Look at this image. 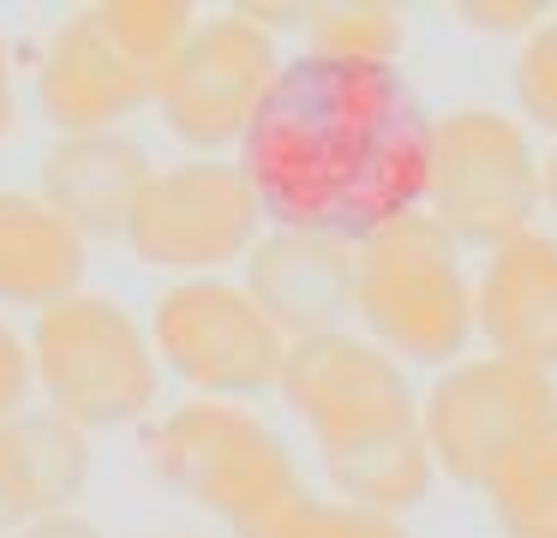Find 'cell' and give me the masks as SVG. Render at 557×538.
Returning a JSON list of instances; mask_svg holds the SVG:
<instances>
[{
    "label": "cell",
    "mask_w": 557,
    "mask_h": 538,
    "mask_svg": "<svg viewBox=\"0 0 557 538\" xmlns=\"http://www.w3.org/2000/svg\"><path fill=\"white\" fill-rule=\"evenodd\" d=\"M234 150L264 227L366 239L425 210L432 114L396 66L294 54Z\"/></svg>",
    "instance_id": "obj_1"
},
{
    "label": "cell",
    "mask_w": 557,
    "mask_h": 538,
    "mask_svg": "<svg viewBox=\"0 0 557 538\" xmlns=\"http://www.w3.org/2000/svg\"><path fill=\"white\" fill-rule=\"evenodd\" d=\"M354 317L396 365H456L473 341V275L425 215L354 239Z\"/></svg>",
    "instance_id": "obj_2"
},
{
    "label": "cell",
    "mask_w": 557,
    "mask_h": 538,
    "mask_svg": "<svg viewBox=\"0 0 557 538\" xmlns=\"http://www.w3.org/2000/svg\"><path fill=\"white\" fill-rule=\"evenodd\" d=\"M145 461L169 490L193 497L205 514L234 526V538L258 533L282 502L300 497V466L282 430L246 401H181L145 430Z\"/></svg>",
    "instance_id": "obj_3"
},
{
    "label": "cell",
    "mask_w": 557,
    "mask_h": 538,
    "mask_svg": "<svg viewBox=\"0 0 557 538\" xmlns=\"http://www.w3.org/2000/svg\"><path fill=\"white\" fill-rule=\"evenodd\" d=\"M30 371L49 401V413L73 418L78 430H121L150 418L162 395V365L150 329L109 293H78L54 299L30 323Z\"/></svg>",
    "instance_id": "obj_4"
},
{
    "label": "cell",
    "mask_w": 557,
    "mask_h": 538,
    "mask_svg": "<svg viewBox=\"0 0 557 538\" xmlns=\"http://www.w3.org/2000/svg\"><path fill=\"white\" fill-rule=\"evenodd\" d=\"M540 150L516 114L480 102L432 114L425 222H437L461 251H492L540 227Z\"/></svg>",
    "instance_id": "obj_5"
},
{
    "label": "cell",
    "mask_w": 557,
    "mask_h": 538,
    "mask_svg": "<svg viewBox=\"0 0 557 538\" xmlns=\"http://www.w3.org/2000/svg\"><path fill=\"white\" fill-rule=\"evenodd\" d=\"M557 430V377L516 359H456L420 395V437L449 485L480 490L521 442Z\"/></svg>",
    "instance_id": "obj_6"
},
{
    "label": "cell",
    "mask_w": 557,
    "mask_h": 538,
    "mask_svg": "<svg viewBox=\"0 0 557 538\" xmlns=\"http://www.w3.org/2000/svg\"><path fill=\"white\" fill-rule=\"evenodd\" d=\"M150 347L169 377H181L198 401H246L276 395L282 377V329L252 305L240 281L198 275V281L162 287L150 305Z\"/></svg>",
    "instance_id": "obj_7"
},
{
    "label": "cell",
    "mask_w": 557,
    "mask_h": 538,
    "mask_svg": "<svg viewBox=\"0 0 557 538\" xmlns=\"http://www.w3.org/2000/svg\"><path fill=\"white\" fill-rule=\"evenodd\" d=\"M276 72H282L276 30H264L246 7L205 12L198 30L181 42V54L162 66L150 108H157L174 143H186L193 155H222L246 138Z\"/></svg>",
    "instance_id": "obj_8"
},
{
    "label": "cell",
    "mask_w": 557,
    "mask_h": 538,
    "mask_svg": "<svg viewBox=\"0 0 557 538\" xmlns=\"http://www.w3.org/2000/svg\"><path fill=\"white\" fill-rule=\"evenodd\" d=\"M258 234H264V210L240 167L228 155H186L150 174L121 239L138 263L174 281H198V275H222L228 263H246Z\"/></svg>",
    "instance_id": "obj_9"
},
{
    "label": "cell",
    "mask_w": 557,
    "mask_h": 538,
    "mask_svg": "<svg viewBox=\"0 0 557 538\" xmlns=\"http://www.w3.org/2000/svg\"><path fill=\"white\" fill-rule=\"evenodd\" d=\"M276 395H282V406L312 430L318 449L360 442V437H372V430H396V425H413V418H420V395H413L408 371H401L384 347H372L354 329L288 341Z\"/></svg>",
    "instance_id": "obj_10"
},
{
    "label": "cell",
    "mask_w": 557,
    "mask_h": 538,
    "mask_svg": "<svg viewBox=\"0 0 557 538\" xmlns=\"http://www.w3.org/2000/svg\"><path fill=\"white\" fill-rule=\"evenodd\" d=\"M157 78L121 60L102 30L85 18V7L66 12L37 54V108L54 126V138H85V132H126V120L145 114Z\"/></svg>",
    "instance_id": "obj_11"
},
{
    "label": "cell",
    "mask_w": 557,
    "mask_h": 538,
    "mask_svg": "<svg viewBox=\"0 0 557 538\" xmlns=\"http://www.w3.org/2000/svg\"><path fill=\"white\" fill-rule=\"evenodd\" d=\"M246 293L282 329V341L342 329L354 311V239L312 227H264L246 251Z\"/></svg>",
    "instance_id": "obj_12"
},
{
    "label": "cell",
    "mask_w": 557,
    "mask_h": 538,
    "mask_svg": "<svg viewBox=\"0 0 557 538\" xmlns=\"http://www.w3.org/2000/svg\"><path fill=\"white\" fill-rule=\"evenodd\" d=\"M473 335L485 353L528 371H557V234L528 227L485 251L473 275Z\"/></svg>",
    "instance_id": "obj_13"
},
{
    "label": "cell",
    "mask_w": 557,
    "mask_h": 538,
    "mask_svg": "<svg viewBox=\"0 0 557 538\" xmlns=\"http://www.w3.org/2000/svg\"><path fill=\"white\" fill-rule=\"evenodd\" d=\"M150 174H157V162H150V150L133 132H85V138L49 143L42 174H37V198L54 215H66L85 239H121Z\"/></svg>",
    "instance_id": "obj_14"
},
{
    "label": "cell",
    "mask_w": 557,
    "mask_h": 538,
    "mask_svg": "<svg viewBox=\"0 0 557 538\" xmlns=\"http://www.w3.org/2000/svg\"><path fill=\"white\" fill-rule=\"evenodd\" d=\"M90 478V430L49 406H25L0 425V538H13L37 514H61Z\"/></svg>",
    "instance_id": "obj_15"
},
{
    "label": "cell",
    "mask_w": 557,
    "mask_h": 538,
    "mask_svg": "<svg viewBox=\"0 0 557 538\" xmlns=\"http://www.w3.org/2000/svg\"><path fill=\"white\" fill-rule=\"evenodd\" d=\"M90 239L37 191H0V305L49 311L85 287Z\"/></svg>",
    "instance_id": "obj_16"
},
{
    "label": "cell",
    "mask_w": 557,
    "mask_h": 538,
    "mask_svg": "<svg viewBox=\"0 0 557 538\" xmlns=\"http://www.w3.org/2000/svg\"><path fill=\"white\" fill-rule=\"evenodd\" d=\"M318 454H324V478L336 485L342 502L372 509V514H396V521L408 509H420L437 485L420 418L396 425V430H372L360 442H336V449H318Z\"/></svg>",
    "instance_id": "obj_17"
},
{
    "label": "cell",
    "mask_w": 557,
    "mask_h": 538,
    "mask_svg": "<svg viewBox=\"0 0 557 538\" xmlns=\"http://www.w3.org/2000/svg\"><path fill=\"white\" fill-rule=\"evenodd\" d=\"M300 54L342 60V66H396L408 18L384 0H318V7H300Z\"/></svg>",
    "instance_id": "obj_18"
},
{
    "label": "cell",
    "mask_w": 557,
    "mask_h": 538,
    "mask_svg": "<svg viewBox=\"0 0 557 538\" xmlns=\"http://www.w3.org/2000/svg\"><path fill=\"white\" fill-rule=\"evenodd\" d=\"M480 490L504 538H557V430L521 442Z\"/></svg>",
    "instance_id": "obj_19"
},
{
    "label": "cell",
    "mask_w": 557,
    "mask_h": 538,
    "mask_svg": "<svg viewBox=\"0 0 557 538\" xmlns=\"http://www.w3.org/2000/svg\"><path fill=\"white\" fill-rule=\"evenodd\" d=\"M85 18L121 60H133L145 78H162V66L181 54V42L198 30L205 12L193 0H97V7H85Z\"/></svg>",
    "instance_id": "obj_20"
},
{
    "label": "cell",
    "mask_w": 557,
    "mask_h": 538,
    "mask_svg": "<svg viewBox=\"0 0 557 538\" xmlns=\"http://www.w3.org/2000/svg\"><path fill=\"white\" fill-rule=\"evenodd\" d=\"M246 538H408V526L396 514H372V509H354L342 497H312L300 490L294 502H282L258 533Z\"/></svg>",
    "instance_id": "obj_21"
},
{
    "label": "cell",
    "mask_w": 557,
    "mask_h": 538,
    "mask_svg": "<svg viewBox=\"0 0 557 538\" xmlns=\"http://www.w3.org/2000/svg\"><path fill=\"white\" fill-rule=\"evenodd\" d=\"M516 108H521V126H540L557 138V12H545L528 36H521V54H516Z\"/></svg>",
    "instance_id": "obj_22"
},
{
    "label": "cell",
    "mask_w": 557,
    "mask_h": 538,
    "mask_svg": "<svg viewBox=\"0 0 557 538\" xmlns=\"http://www.w3.org/2000/svg\"><path fill=\"white\" fill-rule=\"evenodd\" d=\"M37 395V371H30V341L13 329V317L0 311V425L18 418Z\"/></svg>",
    "instance_id": "obj_23"
},
{
    "label": "cell",
    "mask_w": 557,
    "mask_h": 538,
    "mask_svg": "<svg viewBox=\"0 0 557 538\" xmlns=\"http://www.w3.org/2000/svg\"><path fill=\"white\" fill-rule=\"evenodd\" d=\"M456 18L468 24V30L516 36V30H533V24L545 18V7L540 0H509V7H497V0H468V7H456Z\"/></svg>",
    "instance_id": "obj_24"
},
{
    "label": "cell",
    "mask_w": 557,
    "mask_h": 538,
    "mask_svg": "<svg viewBox=\"0 0 557 538\" xmlns=\"http://www.w3.org/2000/svg\"><path fill=\"white\" fill-rule=\"evenodd\" d=\"M13 538H109L90 514H78V509H61V514H37L30 526H18Z\"/></svg>",
    "instance_id": "obj_25"
},
{
    "label": "cell",
    "mask_w": 557,
    "mask_h": 538,
    "mask_svg": "<svg viewBox=\"0 0 557 538\" xmlns=\"http://www.w3.org/2000/svg\"><path fill=\"white\" fill-rule=\"evenodd\" d=\"M18 126V66H13V42L0 30V143L13 138Z\"/></svg>",
    "instance_id": "obj_26"
},
{
    "label": "cell",
    "mask_w": 557,
    "mask_h": 538,
    "mask_svg": "<svg viewBox=\"0 0 557 538\" xmlns=\"http://www.w3.org/2000/svg\"><path fill=\"white\" fill-rule=\"evenodd\" d=\"M540 203L557 210V138H552V150L540 155Z\"/></svg>",
    "instance_id": "obj_27"
},
{
    "label": "cell",
    "mask_w": 557,
    "mask_h": 538,
    "mask_svg": "<svg viewBox=\"0 0 557 538\" xmlns=\"http://www.w3.org/2000/svg\"><path fill=\"white\" fill-rule=\"evenodd\" d=\"M174 538H181V533H174Z\"/></svg>",
    "instance_id": "obj_28"
}]
</instances>
